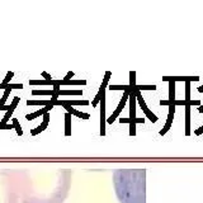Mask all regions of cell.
<instances>
[{
	"label": "cell",
	"mask_w": 203,
	"mask_h": 203,
	"mask_svg": "<svg viewBox=\"0 0 203 203\" xmlns=\"http://www.w3.org/2000/svg\"><path fill=\"white\" fill-rule=\"evenodd\" d=\"M164 81H185V82H190V81H198L199 78L198 76H173V78H170V76H164L163 78Z\"/></svg>",
	"instance_id": "3"
},
{
	"label": "cell",
	"mask_w": 203,
	"mask_h": 203,
	"mask_svg": "<svg viewBox=\"0 0 203 203\" xmlns=\"http://www.w3.org/2000/svg\"><path fill=\"white\" fill-rule=\"evenodd\" d=\"M185 135L189 136L190 135V106H185Z\"/></svg>",
	"instance_id": "6"
},
{
	"label": "cell",
	"mask_w": 203,
	"mask_h": 203,
	"mask_svg": "<svg viewBox=\"0 0 203 203\" xmlns=\"http://www.w3.org/2000/svg\"><path fill=\"white\" fill-rule=\"evenodd\" d=\"M174 110H175V106L174 104H170L169 106V116H168V119H166V123H165V127L160 131V135L164 136L165 133L170 129L171 127V122H173V118H174Z\"/></svg>",
	"instance_id": "4"
},
{
	"label": "cell",
	"mask_w": 203,
	"mask_h": 203,
	"mask_svg": "<svg viewBox=\"0 0 203 203\" xmlns=\"http://www.w3.org/2000/svg\"><path fill=\"white\" fill-rule=\"evenodd\" d=\"M20 201L17 171L0 169V203H18Z\"/></svg>",
	"instance_id": "2"
},
{
	"label": "cell",
	"mask_w": 203,
	"mask_h": 203,
	"mask_svg": "<svg viewBox=\"0 0 203 203\" xmlns=\"http://www.w3.org/2000/svg\"><path fill=\"white\" fill-rule=\"evenodd\" d=\"M136 89L137 90H155L156 89V87L155 85H136Z\"/></svg>",
	"instance_id": "9"
},
{
	"label": "cell",
	"mask_w": 203,
	"mask_h": 203,
	"mask_svg": "<svg viewBox=\"0 0 203 203\" xmlns=\"http://www.w3.org/2000/svg\"><path fill=\"white\" fill-rule=\"evenodd\" d=\"M141 108H142V109H144V112L146 113V116L149 117V119H150L151 122H157V117L155 116V114L152 113L150 109H149L147 106H144V107H141Z\"/></svg>",
	"instance_id": "8"
},
{
	"label": "cell",
	"mask_w": 203,
	"mask_h": 203,
	"mask_svg": "<svg viewBox=\"0 0 203 203\" xmlns=\"http://www.w3.org/2000/svg\"><path fill=\"white\" fill-rule=\"evenodd\" d=\"M198 91H199V93H203V85H202V87H199V88H198Z\"/></svg>",
	"instance_id": "12"
},
{
	"label": "cell",
	"mask_w": 203,
	"mask_h": 203,
	"mask_svg": "<svg viewBox=\"0 0 203 203\" xmlns=\"http://www.w3.org/2000/svg\"><path fill=\"white\" fill-rule=\"evenodd\" d=\"M123 122H128L129 125V135L135 136L136 135V123H144L145 118H136V119H131V118H121V123Z\"/></svg>",
	"instance_id": "5"
},
{
	"label": "cell",
	"mask_w": 203,
	"mask_h": 203,
	"mask_svg": "<svg viewBox=\"0 0 203 203\" xmlns=\"http://www.w3.org/2000/svg\"><path fill=\"white\" fill-rule=\"evenodd\" d=\"M169 106L175 102V82H169Z\"/></svg>",
	"instance_id": "7"
},
{
	"label": "cell",
	"mask_w": 203,
	"mask_h": 203,
	"mask_svg": "<svg viewBox=\"0 0 203 203\" xmlns=\"http://www.w3.org/2000/svg\"><path fill=\"white\" fill-rule=\"evenodd\" d=\"M109 76H110V72H109V71H108V72H107V75H106V78H104V82H103V88H104V87H106V85L108 84V82H107V81H108V80H109Z\"/></svg>",
	"instance_id": "10"
},
{
	"label": "cell",
	"mask_w": 203,
	"mask_h": 203,
	"mask_svg": "<svg viewBox=\"0 0 203 203\" xmlns=\"http://www.w3.org/2000/svg\"><path fill=\"white\" fill-rule=\"evenodd\" d=\"M194 133H196V135H197V136H199V135H202V133H203V126H202V127H199V128H198V129H196V132H194Z\"/></svg>",
	"instance_id": "11"
},
{
	"label": "cell",
	"mask_w": 203,
	"mask_h": 203,
	"mask_svg": "<svg viewBox=\"0 0 203 203\" xmlns=\"http://www.w3.org/2000/svg\"><path fill=\"white\" fill-rule=\"evenodd\" d=\"M15 171L22 203H63L67 197L69 170L31 168Z\"/></svg>",
	"instance_id": "1"
},
{
	"label": "cell",
	"mask_w": 203,
	"mask_h": 203,
	"mask_svg": "<svg viewBox=\"0 0 203 203\" xmlns=\"http://www.w3.org/2000/svg\"><path fill=\"white\" fill-rule=\"evenodd\" d=\"M198 110H199V113H203V106H201L198 108Z\"/></svg>",
	"instance_id": "13"
}]
</instances>
